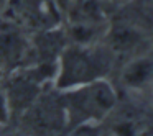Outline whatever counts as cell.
Returning a JSON list of instances; mask_svg holds the SVG:
<instances>
[{
  "label": "cell",
  "instance_id": "cell-1",
  "mask_svg": "<svg viewBox=\"0 0 153 136\" xmlns=\"http://www.w3.org/2000/svg\"><path fill=\"white\" fill-rule=\"evenodd\" d=\"M105 69V61L84 49H69L63 56L59 85L79 87L96 80Z\"/></svg>",
  "mask_w": 153,
  "mask_h": 136
},
{
  "label": "cell",
  "instance_id": "cell-2",
  "mask_svg": "<svg viewBox=\"0 0 153 136\" xmlns=\"http://www.w3.org/2000/svg\"><path fill=\"white\" fill-rule=\"evenodd\" d=\"M79 87L71 99V112L79 116V120L100 118L115 103V93L105 82L92 80Z\"/></svg>",
  "mask_w": 153,
  "mask_h": 136
},
{
  "label": "cell",
  "instance_id": "cell-3",
  "mask_svg": "<svg viewBox=\"0 0 153 136\" xmlns=\"http://www.w3.org/2000/svg\"><path fill=\"white\" fill-rule=\"evenodd\" d=\"M104 13L96 0H76L71 7V23L100 26Z\"/></svg>",
  "mask_w": 153,
  "mask_h": 136
},
{
  "label": "cell",
  "instance_id": "cell-4",
  "mask_svg": "<svg viewBox=\"0 0 153 136\" xmlns=\"http://www.w3.org/2000/svg\"><path fill=\"white\" fill-rule=\"evenodd\" d=\"M18 10L27 17V20H33L35 23H43L46 20L54 21L56 10L48 0H20Z\"/></svg>",
  "mask_w": 153,
  "mask_h": 136
},
{
  "label": "cell",
  "instance_id": "cell-5",
  "mask_svg": "<svg viewBox=\"0 0 153 136\" xmlns=\"http://www.w3.org/2000/svg\"><path fill=\"white\" fill-rule=\"evenodd\" d=\"M153 76V62L148 59L133 61L123 72V80L132 87H138L145 84Z\"/></svg>",
  "mask_w": 153,
  "mask_h": 136
},
{
  "label": "cell",
  "instance_id": "cell-6",
  "mask_svg": "<svg viewBox=\"0 0 153 136\" xmlns=\"http://www.w3.org/2000/svg\"><path fill=\"white\" fill-rule=\"evenodd\" d=\"M138 41V33L127 26H120L112 33V44L115 49H130Z\"/></svg>",
  "mask_w": 153,
  "mask_h": 136
},
{
  "label": "cell",
  "instance_id": "cell-7",
  "mask_svg": "<svg viewBox=\"0 0 153 136\" xmlns=\"http://www.w3.org/2000/svg\"><path fill=\"white\" fill-rule=\"evenodd\" d=\"M7 120V105H5V99L0 93V123H5Z\"/></svg>",
  "mask_w": 153,
  "mask_h": 136
}]
</instances>
